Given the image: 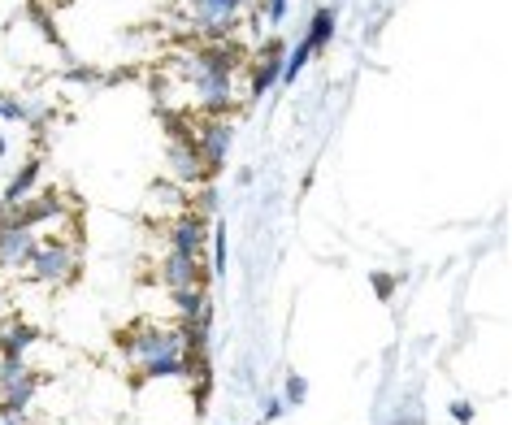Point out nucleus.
I'll return each mask as SVG.
<instances>
[{
	"label": "nucleus",
	"mask_w": 512,
	"mask_h": 425,
	"mask_svg": "<svg viewBox=\"0 0 512 425\" xmlns=\"http://www.w3.org/2000/svg\"><path fill=\"white\" fill-rule=\"evenodd\" d=\"M239 44L217 40V44H183L178 66H183V83L191 92L200 118H222L235 105V66H239Z\"/></svg>",
	"instance_id": "1"
},
{
	"label": "nucleus",
	"mask_w": 512,
	"mask_h": 425,
	"mask_svg": "<svg viewBox=\"0 0 512 425\" xmlns=\"http://www.w3.org/2000/svg\"><path fill=\"white\" fill-rule=\"evenodd\" d=\"M0 118H14V122H22V118H27V109H22L18 100H5V96H0Z\"/></svg>",
	"instance_id": "8"
},
{
	"label": "nucleus",
	"mask_w": 512,
	"mask_h": 425,
	"mask_svg": "<svg viewBox=\"0 0 512 425\" xmlns=\"http://www.w3.org/2000/svg\"><path fill=\"white\" fill-rule=\"evenodd\" d=\"M283 57H287V44L283 40H270L261 48V70L252 74V96H261L270 83H278V74H283Z\"/></svg>",
	"instance_id": "4"
},
{
	"label": "nucleus",
	"mask_w": 512,
	"mask_h": 425,
	"mask_svg": "<svg viewBox=\"0 0 512 425\" xmlns=\"http://www.w3.org/2000/svg\"><path fill=\"white\" fill-rule=\"evenodd\" d=\"M330 31H335V14H330V9H322V14H317V18H313V27H309V35H304V44H309V48H313V53H317V48H322V44L330 40Z\"/></svg>",
	"instance_id": "5"
},
{
	"label": "nucleus",
	"mask_w": 512,
	"mask_h": 425,
	"mask_svg": "<svg viewBox=\"0 0 512 425\" xmlns=\"http://www.w3.org/2000/svg\"><path fill=\"white\" fill-rule=\"evenodd\" d=\"M283 14H287V0H265V27H274Z\"/></svg>",
	"instance_id": "7"
},
{
	"label": "nucleus",
	"mask_w": 512,
	"mask_h": 425,
	"mask_svg": "<svg viewBox=\"0 0 512 425\" xmlns=\"http://www.w3.org/2000/svg\"><path fill=\"white\" fill-rule=\"evenodd\" d=\"M183 18L204 35V40H222V35L235 31V22L243 18V0H183Z\"/></svg>",
	"instance_id": "2"
},
{
	"label": "nucleus",
	"mask_w": 512,
	"mask_h": 425,
	"mask_svg": "<svg viewBox=\"0 0 512 425\" xmlns=\"http://www.w3.org/2000/svg\"><path fill=\"white\" fill-rule=\"evenodd\" d=\"M191 131H196V148L200 157L209 161V170L217 174L230 152V139H235V122L230 118H191Z\"/></svg>",
	"instance_id": "3"
},
{
	"label": "nucleus",
	"mask_w": 512,
	"mask_h": 425,
	"mask_svg": "<svg viewBox=\"0 0 512 425\" xmlns=\"http://www.w3.org/2000/svg\"><path fill=\"white\" fill-rule=\"evenodd\" d=\"M309 57H313V48H309V44H300L296 53H291V61H287V79H296L300 66H304V61H309Z\"/></svg>",
	"instance_id": "6"
}]
</instances>
